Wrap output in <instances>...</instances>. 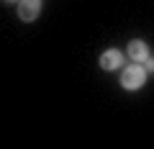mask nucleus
Instances as JSON below:
<instances>
[{
    "label": "nucleus",
    "instance_id": "f257e3e1",
    "mask_svg": "<svg viewBox=\"0 0 154 149\" xmlns=\"http://www.w3.org/2000/svg\"><path fill=\"white\" fill-rule=\"evenodd\" d=\"M146 67L144 64H136V62H131L128 67H123L121 72V88L123 90H141L144 82H146Z\"/></svg>",
    "mask_w": 154,
    "mask_h": 149
},
{
    "label": "nucleus",
    "instance_id": "f03ea898",
    "mask_svg": "<svg viewBox=\"0 0 154 149\" xmlns=\"http://www.w3.org/2000/svg\"><path fill=\"white\" fill-rule=\"evenodd\" d=\"M126 54H128V59L131 62H136V64H144V62L152 57V51H149V46H146V41H141V39H134V41H128V46H126Z\"/></svg>",
    "mask_w": 154,
    "mask_h": 149
},
{
    "label": "nucleus",
    "instance_id": "7ed1b4c3",
    "mask_svg": "<svg viewBox=\"0 0 154 149\" xmlns=\"http://www.w3.org/2000/svg\"><path fill=\"white\" fill-rule=\"evenodd\" d=\"M123 51L121 49H105L103 54H100V70H105V72H110V70H121V64H123Z\"/></svg>",
    "mask_w": 154,
    "mask_h": 149
},
{
    "label": "nucleus",
    "instance_id": "20e7f679",
    "mask_svg": "<svg viewBox=\"0 0 154 149\" xmlns=\"http://www.w3.org/2000/svg\"><path fill=\"white\" fill-rule=\"evenodd\" d=\"M38 13H41V0H21L18 3V18L26 23L36 21Z\"/></svg>",
    "mask_w": 154,
    "mask_h": 149
},
{
    "label": "nucleus",
    "instance_id": "39448f33",
    "mask_svg": "<svg viewBox=\"0 0 154 149\" xmlns=\"http://www.w3.org/2000/svg\"><path fill=\"white\" fill-rule=\"evenodd\" d=\"M144 67H146V72H149V75H154V54L149 57L146 62H144Z\"/></svg>",
    "mask_w": 154,
    "mask_h": 149
},
{
    "label": "nucleus",
    "instance_id": "423d86ee",
    "mask_svg": "<svg viewBox=\"0 0 154 149\" xmlns=\"http://www.w3.org/2000/svg\"><path fill=\"white\" fill-rule=\"evenodd\" d=\"M3 3H21V0H3Z\"/></svg>",
    "mask_w": 154,
    "mask_h": 149
}]
</instances>
